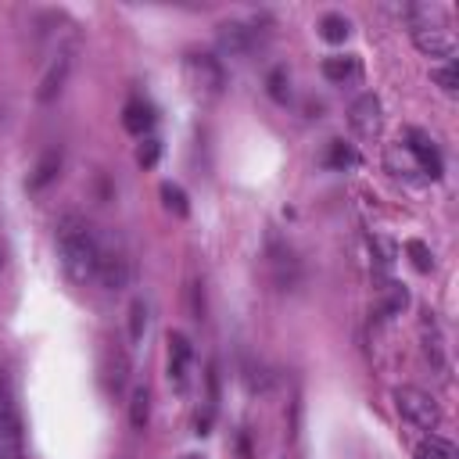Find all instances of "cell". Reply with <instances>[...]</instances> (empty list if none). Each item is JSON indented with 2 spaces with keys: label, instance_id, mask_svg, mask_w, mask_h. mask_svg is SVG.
<instances>
[{
  "label": "cell",
  "instance_id": "cell-1",
  "mask_svg": "<svg viewBox=\"0 0 459 459\" xmlns=\"http://www.w3.org/2000/svg\"><path fill=\"white\" fill-rule=\"evenodd\" d=\"M54 247H57V262L65 269V276L79 287H86L97 276V251H100V237L97 230L79 215V212H65L54 226Z\"/></svg>",
  "mask_w": 459,
  "mask_h": 459
},
{
  "label": "cell",
  "instance_id": "cell-2",
  "mask_svg": "<svg viewBox=\"0 0 459 459\" xmlns=\"http://www.w3.org/2000/svg\"><path fill=\"white\" fill-rule=\"evenodd\" d=\"M391 398H394V409L402 412L405 423H412V427H420V430H437V423H441V405L434 402V394H427V391L405 384V387H394Z\"/></svg>",
  "mask_w": 459,
  "mask_h": 459
},
{
  "label": "cell",
  "instance_id": "cell-3",
  "mask_svg": "<svg viewBox=\"0 0 459 459\" xmlns=\"http://www.w3.org/2000/svg\"><path fill=\"white\" fill-rule=\"evenodd\" d=\"M129 276H133V262L126 255V247L118 240H100V251H97V276L104 283V290H126L129 287Z\"/></svg>",
  "mask_w": 459,
  "mask_h": 459
},
{
  "label": "cell",
  "instance_id": "cell-4",
  "mask_svg": "<svg viewBox=\"0 0 459 459\" xmlns=\"http://www.w3.org/2000/svg\"><path fill=\"white\" fill-rule=\"evenodd\" d=\"M186 82L194 86V93L197 97H219L222 93V86H226V68H222V61L215 57V54H190L186 57Z\"/></svg>",
  "mask_w": 459,
  "mask_h": 459
},
{
  "label": "cell",
  "instance_id": "cell-5",
  "mask_svg": "<svg viewBox=\"0 0 459 459\" xmlns=\"http://www.w3.org/2000/svg\"><path fill=\"white\" fill-rule=\"evenodd\" d=\"M402 147H405V154L412 158L416 172H423V179H441V176H445V161H441V151L434 147V140H430L423 129H409Z\"/></svg>",
  "mask_w": 459,
  "mask_h": 459
},
{
  "label": "cell",
  "instance_id": "cell-6",
  "mask_svg": "<svg viewBox=\"0 0 459 459\" xmlns=\"http://www.w3.org/2000/svg\"><path fill=\"white\" fill-rule=\"evenodd\" d=\"M215 39H219V50L226 57H251L262 47L258 29L247 25V22H222L219 32H215Z\"/></svg>",
  "mask_w": 459,
  "mask_h": 459
},
{
  "label": "cell",
  "instance_id": "cell-7",
  "mask_svg": "<svg viewBox=\"0 0 459 459\" xmlns=\"http://www.w3.org/2000/svg\"><path fill=\"white\" fill-rule=\"evenodd\" d=\"M0 452H22V420H18L4 369H0Z\"/></svg>",
  "mask_w": 459,
  "mask_h": 459
},
{
  "label": "cell",
  "instance_id": "cell-8",
  "mask_svg": "<svg viewBox=\"0 0 459 459\" xmlns=\"http://www.w3.org/2000/svg\"><path fill=\"white\" fill-rule=\"evenodd\" d=\"M348 122L359 136H377L380 126H384V108H380V97L377 93H359L348 108Z\"/></svg>",
  "mask_w": 459,
  "mask_h": 459
},
{
  "label": "cell",
  "instance_id": "cell-9",
  "mask_svg": "<svg viewBox=\"0 0 459 459\" xmlns=\"http://www.w3.org/2000/svg\"><path fill=\"white\" fill-rule=\"evenodd\" d=\"M68 75H72V50H57V54H54V61L47 65V72H43L39 86H36V100H39V104L57 100V93L65 90Z\"/></svg>",
  "mask_w": 459,
  "mask_h": 459
},
{
  "label": "cell",
  "instance_id": "cell-10",
  "mask_svg": "<svg viewBox=\"0 0 459 459\" xmlns=\"http://www.w3.org/2000/svg\"><path fill=\"white\" fill-rule=\"evenodd\" d=\"M412 43L427 57H452L455 47H459L455 36L445 25H420V29H412Z\"/></svg>",
  "mask_w": 459,
  "mask_h": 459
},
{
  "label": "cell",
  "instance_id": "cell-11",
  "mask_svg": "<svg viewBox=\"0 0 459 459\" xmlns=\"http://www.w3.org/2000/svg\"><path fill=\"white\" fill-rule=\"evenodd\" d=\"M190 362H194V348L186 341V333L172 330L169 333V380L176 391L186 387V377H190Z\"/></svg>",
  "mask_w": 459,
  "mask_h": 459
},
{
  "label": "cell",
  "instance_id": "cell-12",
  "mask_svg": "<svg viewBox=\"0 0 459 459\" xmlns=\"http://www.w3.org/2000/svg\"><path fill=\"white\" fill-rule=\"evenodd\" d=\"M323 75L330 79V82H337V86H344V82H351V79H359L362 75V61L355 57V54H330V57H323Z\"/></svg>",
  "mask_w": 459,
  "mask_h": 459
},
{
  "label": "cell",
  "instance_id": "cell-13",
  "mask_svg": "<svg viewBox=\"0 0 459 459\" xmlns=\"http://www.w3.org/2000/svg\"><path fill=\"white\" fill-rule=\"evenodd\" d=\"M126 380H129V355L118 348V341H111V348L104 355V384L111 394H118L126 387Z\"/></svg>",
  "mask_w": 459,
  "mask_h": 459
},
{
  "label": "cell",
  "instance_id": "cell-14",
  "mask_svg": "<svg viewBox=\"0 0 459 459\" xmlns=\"http://www.w3.org/2000/svg\"><path fill=\"white\" fill-rule=\"evenodd\" d=\"M423 355H427V362H430L437 373H448V351H445V337H441L437 323L430 319V312H427V319H423Z\"/></svg>",
  "mask_w": 459,
  "mask_h": 459
},
{
  "label": "cell",
  "instance_id": "cell-15",
  "mask_svg": "<svg viewBox=\"0 0 459 459\" xmlns=\"http://www.w3.org/2000/svg\"><path fill=\"white\" fill-rule=\"evenodd\" d=\"M57 172H61V151L50 147V151L39 154V161H36V169H32V176H29V190H43L47 183L57 179Z\"/></svg>",
  "mask_w": 459,
  "mask_h": 459
},
{
  "label": "cell",
  "instance_id": "cell-16",
  "mask_svg": "<svg viewBox=\"0 0 459 459\" xmlns=\"http://www.w3.org/2000/svg\"><path fill=\"white\" fill-rule=\"evenodd\" d=\"M122 126H126V133L143 136V133L154 126V111H151V104H143V100H129V104L122 108Z\"/></svg>",
  "mask_w": 459,
  "mask_h": 459
},
{
  "label": "cell",
  "instance_id": "cell-17",
  "mask_svg": "<svg viewBox=\"0 0 459 459\" xmlns=\"http://www.w3.org/2000/svg\"><path fill=\"white\" fill-rule=\"evenodd\" d=\"M147 420H151V387L136 384L129 394V423H133V430H143Z\"/></svg>",
  "mask_w": 459,
  "mask_h": 459
},
{
  "label": "cell",
  "instance_id": "cell-18",
  "mask_svg": "<svg viewBox=\"0 0 459 459\" xmlns=\"http://www.w3.org/2000/svg\"><path fill=\"white\" fill-rule=\"evenodd\" d=\"M412 459H459V452H455V445H452L448 437L430 434V437H423V441L416 445Z\"/></svg>",
  "mask_w": 459,
  "mask_h": 459
},
{
  "label": "cell",
  "instance_id": "cell-19",
  "mask_svg": "<svg viewBox=\"0 0 459 459\" xmlns=\"http://www.w3.org/2000/svg\"><path fill=\"white\" fill-rule=\"evenodd\" d=\"M362 158H359V151L351 147V143H344V140H330V147H326V165L330 169H337V172H348V169H355Z\"/></svg>",
  "mask_w": 459,
  "mask_h": 459
},
{
  "label": "cell",
  "instance_id": "cell-20",
  "mask_svg": "<svg viewBox=\"0 0 459 459\" xmlns=\"http://www.w3.org/2000/svg\"><path fill=\"white\" fill-rule=\"evenodd\" d=\"M409 305V290L402 287V283H384L380 287V316H398L402 308Z\"/></svg>",
  "mask_w": 459,
  "mask_h": 459
},
{
  "label": "cell",
  "instance_id": "cell-21",
  "mask_svg": "<svg viewBox=\"0 0 459 459\" xmlns=\"http://www.w3.org/2000/svg\"><path fill=\"white\" fill-rule=\"evenodd\" d=\"M348 32H351V22H348L344 14H323V18H319V36H323L326 43H344Z\"/></svg>",
  "mask_w": 459,
  "mask_h": 459
},
{
  "label": "cell",
  "instance_id": "cell-22",
  "mask_svg": "<svg viewBox=\"0 0 459 459\" xmlns=\"http://www.w3.org/2000/svg\"><path fill=\"white\" fill-rule=\"evenodd\" d=\"M147 319H151L147 301H143V298H133V301H129V341H133V344L143 341V333H147Z\"/></svg>",
  "mask_w": 459,
  "mask_h": 459
},
{
  "label": "cell",
  "instance_id": "cell-23",
  "mask_svg": "<svg viewBox=\"0 0 459 459\" xmlns=\"http://www.w3.org/2000/svg\"><path fill=\"white\" fill-rule=\"evenodd\" d=\"M430 79L441 86V93H448V97H455V93H459V65H455V61L434 65V68H430Z\"/></svg>",
  "mask_w": 459,
  "mask_h": 459
},
{
  "label": "cell",
  "instance_id": "cell-24",
  "mask_svg": "<svg viewBox=\"0 0 459 459\" xmlns=\"http://www.w3.org/2000/svg\"><path fill=\"white\" fill-rule=\"evenodd\" d=\"M265 90H269V97H273L276 104H287V100H290V75H287L283 65H276V68L265 75Z\"/></svg>",
  "mask_w": 459,
  "mask_h": 459
},
{
  "label": "cell",
  "instance_id": "cell-25",
  "mask_svg": "<svg viewBox=\"0 0 459 459\" xmlns=\"http://www.w3.org/2000/svg\"><path fill=\"white\" fill-rule=\"evenodd\" d=\"M158 190H161V201H165V208H169V212H176L179 219H183V215L190 212V204H186V194H183V186H176V183H161Z\"/></svg>",
  "mask_w": 459,
  "mask_h": 459
},
{
  "label": "cell",
  "instance_id": "cell-26",
  "mask_svg": "<svg viewBox=\"0 0 459 459\" xmlns=\"http://www.w3.org/2000/svg\"><path fill=\"white\" fill-rule=\"evenodd\" d=\"M369 247H373V258H377L380 269H391V265H394V258H398V244H394L391 237H373Z\"/></svg>",
  "mask_w": 459,
  "mask_h": 459
},
{
  "label": "cell",
  "instance_id": "cell-27",
  "mask_svg": "<svg viewBox=\"0 0 459 459\" xmlns=\"http://www.w3.org/2000/svg\"><path fill=\"white\" fill-rule=\"evenodd\" d=\"M405 251H409V258H412V265H416L420 273H430L434 255H430V247H427L423 240H405Z\"/></svg>",
  "mask_w": 459,
  "mask_h": 459
},
{
  "label": "cell",
  "instance_id": "cell-28",
  "mask_svg": "<svg viewBox=\"0 0 459 459\" xmlns=\"http://www.w3.org/2000/svg\"><path fill=\"white\" fill-rule=\"evenodd\" d=\"M158 158H161V140L147 136V140L140 143V151H136V161H140L143 169H151V165H158Z\"/></svg>",
  "mask_w": 459,
  "mask_h": 459
},
{
  "label": "cell",
  "instance_id": "cell-29",
  "mask_svg": "<svg viewBox=\"0 0 459 459\" xmlns=\"http://www.w3.org/2000/svg\"><path fill=\"white\" fill-rule=\"evenodd\" d=\"M0 459H22V452H0Z\"/></svg>",
  "mask_w": 459,
  "mask_h": 459
},
{
  "label": "cell",
  "instance_id": "cell-30",
  "mask_svg": "<svg viewBox=\"0 0 459 459\" xmlns=\"http://www.w3.org/2000/svg\"><path fill=\"white\" fill-rule=\"evenodd\" d=\"M183 459H201V455H183Z\"/></svg>",
  "mask_w": 459,
  "mask_h": 459
}]
</instances>
